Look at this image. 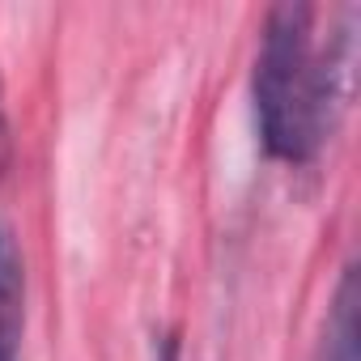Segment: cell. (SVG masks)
<instances>
[{
	"label": "cell",
	"mask_w": 361,
	"mask_h": 361,
	"mask_svg": "<svg viewBox=\"0 0 361 361\" xmlns=\"http://www.w3.org/2000/svg\"><path fill=\"white\" fill-rule=\"evenodd\" d=\"M314 18V5H276L264 22L251 81L259 140L272 157L293 166L314 161L323 140L336 132L353 73L348 30L327 35L323 43Z\"/></svg>",
	"instance_id": "1"
},
{
	"label": "cell",
	"mask_w": 361,
	"mask_h": 361,
	"mask_svg": "<svg viewBox=\"0 0 361 361\" xmlns=\"http://www.w3.org/2000/svg\"><path fill=\"white\" fill-rule=\"evenodd\" d=\"M357 344H361V285H357V264H348L340 272L331 306H327L319 361H361Z\"/></svg>",
	"instance_id": "2"
},
{
	"label": "cell",
	"mask_w": 361,
	"mask_h": 361,
	"mask_svg": "<svg viewBox=\"0 0 361 361\" xmlns=\"http://www.w3.org/2000/svg\"><path fill=\"white\" fill-rule=\"evenodd\" d=\"M26 327V268L9 230H0V361H18Z\"/></svg>",
	"instance_id": "3"
},
{
	"label": "cell",
	"mask_w": 361,
	"mask_h": 361,
	"mask_svg": "<svg viewBox=\"0 0 361 361\" xmlns=\"http://www.w3.org/2000/svg\"><path fill=\"white\" fill-rule=\"evenodd\" d=\"M5 161H9V128H5V115H0V174H5Z\"/></svg>",
	"instance_id": "4"
},
{
	"label": "cell",
	"mask_w": 361,
	"mask_h": 361,
	"mask_svg": "<svg viewBox=\"0 0 361 361\" xmlns=\"http://www.w3.org/2000/svg\"><path fill=\"white\" fill-rule=\"evenodd\" d=\"M157 361H178V357H174V340L161 344V357H157Z\"/></svg>",
	"instance_id": "5"
}]
</instances>
